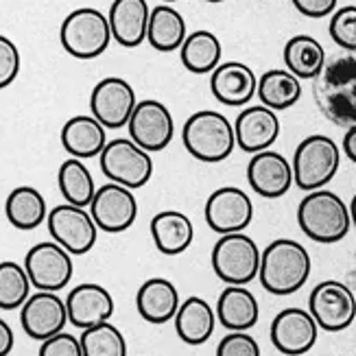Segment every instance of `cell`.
Here are the masks:
<instances>
[{
	"label": "cell",
	"mask_w": 356,
	"mask_h": 356,
	"mask_svg": "<svg viewBox=\"0 0 356 356\" xmlns=\"http://www.w3.org/2000/svg\"><path fill=\"white\" fill-rule=\"evenodd\" d=\"M20 323L22 330L35 339V341H46L59 332H64L68 323L66 302L57 293L51 291H35L31 293L29 300L20 308Z\"/></svg>",
	"instance_id": "cell-16"
},
{
	"label": "cell",
	"mask_w": 356,
	"mask_h": 356,
	"mask_svg": "<svg viewBox=\"0 0 356 356\" xmlns=\"http://www.w3.org/2000/svg\"><path fill=\"white\" fill-rule=\"evenodd\" d=\"M216 356H260V346L250 332H227L216 346Z\"/></svg>",
	"instance_id": "cell-38"
},
{
	"label": "cell",
	"mask_w": 356,
	"mask_h": 356,
	"mask_svg": "<svg viewBox=\"0 0 356 356\" xmlns=\"http://www.w3.org/2000/svg\"><path fill=\"white\" fill-rule=\"evenodd\" d=\"M179 304V291L166 277H151V280L143 282V286L136 293L138 313L153 326H162V323L171 321Z\"/></svg>",
	"instance_id": "cell-23"
},
{
	"label": "cell",
	"mask_w": 356,
	"mask_h": 356,
	"mask_svg": "<svg viewBox=\"0 0 356 356\" xmlns=\"http://www.w3.org/2000/svg\"><path fill=\"white\" fill-rule=\"evenodd\" d=\"M103 175L129 191L143 188L153 175L151 153L138 147L131 138H116L105 145L99 156Z\"/></svg>",
	"instance_id": "cell-8"
},
{
	"label": "cell",
	"mask_w": 356,
	"mask_h": 356,
	"mask_svg": "<svg viewBox=\"0 0 356 356\" xmlns=\"http://www.w3.org/2000/svg\"><path fill=\"white\" fill-rule=\"evenodd\" d=\"M5 216L15 229L31 232L46 221L49 208H46V199L38 188H33V186H15L7 195Z\"/></svg>",
	"instance_id": "cell-28"
},
{
	"label": "cell",
	"mask_w": 356,
	"mask_h": 356,
	"mask_svg": "<svg viewBox=\"0 0 356 356\" xmlns=\"http://www.w3.org/2000/svg\"><path fill=\"white\" fill-rule=\"evenodd\" d=\"M64 302L68 311V321L79 330L110 321L116 308L112 293L95 282L76 284Z\"/></svg>",
	"instance_id": "cell-18"
},
{
	"label": "cell",
	"mask_w": 356,
	"mask_h": 356,
	"mask_svg": "<svg viewBox=\"0 0 356 356\" xmlns=\"http://www.w3.org/2000/svg\"><path fill=\"white\" fill-rule=\"evenodd\" d=\"M256 97L260 99V105L269 107L273 112L289 110L302 99V81L289 70L273 68L258 76Z\"/></svg>",
	"instance_id": "cell-31"
},
{
	"label": "cell",
	"mask_w": 356,
	"mask_h": 356,
	"mask_svg": "<svg viewBox=\"0 0 356 356\" xmlns=\"http://www.w3.org/2000/svg\"><path fill=\"white\" fill-rule=\"evenodd\" d=\"M149 3L147 0H114L107 22H110L112 40L125 49H136L147 42V26H149Z\"/></svg>",
	"instance_id": "cell-22"
},
{
	"label": "cell",
	"mask_w": 356,
	"mask_h": 356,
	"mask_svg": "<svg viewBox=\"0 0 356 356\" xmlns=\"http://www.w3.org/2000/svg\"><path fill=\"white\" fill-rule=\"evenodd\" d=\"M24 271L35 291L57 293L66 289L72 280L74 262L72 256L55 241L33 245L24 256Z\"/></svg>",
	"instance_id": "cell-9"
},
{
	"label": "cell",
	"mask_w": 356,
	"mask_h": 356,
	"mask_svg": "<svg viewBox=\"0 0 356 356\" xmlns=\"http://www.w3.org/2000/svg\"><path fill=\"white\" fill-rule=\"evenodd\" d=\"M179 57L184 68L193 74H212V70L221 64L223 57V46L221 40L216 38L212 31L199 29L186 35Z\"/></svg>",
	"instance_id": "cell-29"
},
{
	"label": "cell",
	"mask_w": 356,
	"mask_h": 356,
	"mask_svg": "<svg viewBox=\"0 0 356 356\" xmlns=\"http://www.w3.org/2000/svg\"><path fill=\"white\" fill-rule=\"evenodd\" d=\"M216 319L229 332H247L252 330L258 317L260 306L256 296L245 286H225L216 302Z\"/></svg>",
	"instance_id": "cell-25"
},
{
	"label": "cell",
	"mask_w": 356,
	"mask_h": 356,
	"mask_svg": "<svg viewBox=\"0 0 356 356\" xmlns=\"http://www.w3.org/2000/svg\"><path fill=\"white\" fill-rule=\"evenodd\" d=\"M13 343H15L13 330H11L9 323L0 317V356H9L13 350Z\"/></svg>",
	"instance_id": "cell-41"
},
{
	"label": "cell",
	"mask_w": 356,
	"mask_h": 356,
	"mask_svg": "<svg viewBox=\"0 0 356 356\" xmlns=\"http://www.w3.org/2000/svg\"><path fill=\"white\" fill-rule=\"evenodd\" d=\"M38 356H83V350H81V341L74 334L59 332L42 341Z\"/></svg>",
	"instance_id": "cell-39"
},
{
	"label": "cell",
	"mask_w": 356,
	"mask_h": 356,
	"mask_svg": "<svg viewBox=\"0 0 356 356\" xmlns=\"http://www.w3.org/2000/svg\"><path fill=\"white\" fill-rule=\"evenodd\" d=\"M46 225H49L51 238L64 247L70 256H83L92 252L99 238V227L92 221L90 212L70 204H59L49 210Z\"/></svg>",
	"instance_id": "cell-11"
},
{
	"label": "cell",
	"mask_w": 356,
	"mask_h": 356,
	"mask_svg": "<svg viewBox=\"0 0 356 356\" xmlns=\"http://www.w3.org/2000/svg\"><path fill=\"white\" fill-rule=\"evenodd\" d=\"M298 223L304 234L315 243H339L350 232L348 204L332 191L319 188L308 193L298 206Z\"/></svg>",
	"instance_id": "cell-3"
},
{
	"label": "cell",
	"mask_w": 356,
	"mask_h": 356,
	"mask_svg": "<svg viewBox=\"0 0 356 356\" xmlns=\"http://www.w3.org/2000/svg\"><path fill=\"white\" fill-rule=\"evenodd\" d=\"M348 210H350V221H352V223L356 225V195L352 197V201H350Z\"/></svg>",
	"instance_id": "cell-43"
},
{
	"label": "cell",
	"mask_w": 356,
	"mask_h": 356,
	"mask_svg": "<svg viewBox=\"0 0 356 356\" xmlns=\"http://www.w3.org/2000/svg\"><path fill=\"white\" fill-rule=\"evenodd\" d=\"M151 238L164 256H179L193 245L195 225L188 214L179 210H162L151 219Z\"/></svg>",
	"instance_id": "cell-26"
},
{
	"label": "cell",
	"mask_w": 356,
	"mask_h": 356,
	"mask_svg": "<svg viewBox=\"0 0 356 356\" xmlns=\"http://www.w3.org/2000/svg\"><path fill=\"white\" fill-rule=\"evenodd\" d=\"M138 99L134 86L122 76H105L90 95V112L105 129H122L134 114Z\"/></svg>",
	"instance_id": "cell-13"
},
{
	"label": "cell",
	"mask_w": 356,
	"mask_h": 356,
	"mask_svg": "<svg viewBox=\"0 0 356 356\" xmlns=\"http://www.w3.org/2000/svg\"><path fill=\"white\" fill-rule=\"evenodd\" d=\"M127 129L129 138L138 147L147 153H156L171 145L175 136V120L162 101L145 99L136 103Z\"/></svg>",
	"instance_id": "cell-12"
},
{
	"label": "cell",
	"mask_w": 356,
	"mask_h": 356,
	"mask_svg": "<svg viewBox=\"0 0 356 356\" xmlns=\"http://www.w3.org/2000/svg\"><path fill=\"white\" fill-rule=\"evenodd\" d=\"M90 216L99 229L107 232V234H120V232H127L136 221L138 199L134 191L125 188V186L107 181L99 186L95 197H92Z\"/></svg>",
	"instance_id": "cell-15"
},
{
	"label": "cell",
	"mask_w": 356,
	"mask_h": 356,
	"mask_svg": "<svg viewBox=\"0 0 356 356\" xmlns=\"http://www.w3.org/2000/svg\"><path fill=\"white\" fill-rule=\"evenodd\" d=\"M260 247L245 232L223 234L212 247V269L227 286H245L258 277Z\"/></svg>",
	"instance_id": "cell-7"
},
{
	"label": "cell",
	"mask_w": 356,
	"mask_h": 356,
	"mask_svg": "<svg viewBox=\"0 0 356 356\" xmlns=\"http://www.w3.org/2000/svg\"><path fill=\"white\" fill-rule=\"evenodd\" d=\"M206 3H223V0H206Z\"/></svg>",
	"instance_id": "cell-45"
},
{
	"label": "cell",
	"mask_w": 356,
	"mask_h": 356,
	"mask_svg": "<svg viewBox=\"0 0 356 356\" xmlns=\"http://www.w3.org/2000/svg\"><path fill=\"white\" fill-rule=\"evenodd\" d=\"M206 223L216 234H236L250 227L254 219V204L238 186H221L216 188L204 208Z\"/></svg>",
	"instance_id": "cell-14"
},
{
	"label": "cell",
	"mask_w": 356,
	"mask_h": 356,
	"mask_svg": "<svg viewBox=\"0 0 356 356\" xmlns=\"http://www.w3.org/2000/svg\"><path fill=\"white\" fill-rule=\"evenodd\" d=\"M61 147H64L70 158L90 160L101 156V151L107 145V129L95 116H72L61 127Z\"/></svg>",
	"instance_id": "cell-24"
},
{
	"label": "cell",
	"mask_w": 356,
	"mask_h": 356,
	"mask_svg": "<svg viewBox=\"0 0 356 356\" xmlns=\"http://www.w3.org/2000/svg\"><path fill=\"white\" fill-rule=\"evenodd\" d=\"M175 332L186 346H201L206 343L214 332L216 313L204 298H186L173 317Z\"/></svg>",
	"instance_id": "cell-27"
},
{
	"label": "cell",
	"mask_w": 356,
	"mask_h": 356,
	"mask_svg": "<svg viewBox=\"0 0 356 356\" xmlns=\"http://www.w3.org/2000/svg\"><path fill=\"white\" fill-rule=\"evenodd\" d=\"M59 42L74 59H97L112 42L107 15L95 7H79L70 11L61 22Z\"/></svg>",
	"instance_id": "cell-6"
},
{
	"label": "cell",
	"mask_w": 356,
	"mask_h": 356,
	"mask_svg": "<svg viewBox=\"0 0 356 356\" xmlns=\"http://www.w3.org/2000/svg\"><path fill=\"white\" fill-rule=\"evenodd\" d=\"M330 38L343 51L356 53V5L341 7L330 18Z\"/></svg>",
	"instance_id": "cell-36"
},
{
	"label": "cell",
	"mask_w": 356,
	"mask_h": 356,
	"mask_svg": "<svg viewBox=\"0 0 356 356\" xmlns=\"http://www.w3.org/2000/svg\"><path fill=\"white\" fill-rule=\"evenodd\" d=\"M319 326L304 308H284L271 321V343L286 356H302L317 343Z\"/></svg>",
	"instance_id": "cell-17"
},
{
	"label": "cell",
	"mask_w": 356,
	"mask_h": 356,
	"mask_svg": "<svg viewBox=\"0 0 356 356\" xmlns=\"http://www.w3.org/2000/svg\"><path fill=\"white\" fill-rule=\"evenodd\" d=\"M321 114L339 127L356 125V55L326 61L313 86Z\"/></svg>",
	"instance_id": "cell-1"
},
{
	"label": "cell",
	"mask_w": 356,
	"mask_h": 356,
	"mask_svg": "<svg viewBox=\"0 0 356 356\" xmlns=\"http://www.w3.org/2000/svg\"><path fill=\"white\" fill-rule=\"evenodd\" d=\"M277 136H280V118L265 105L245 107L234 122L236 147L252 156L271 149Z\"/></svg>",
	"instance_id": "cell-20"
},
{
	"label": "cell",
	"mask_w": 356,
	"mask_h": 356,
	"mask_svg": "<svg viewBox=\"0 0 356 356\" xmlns=\"http://www.w3.org/2000/svg\"><path fill=\"white\" fill-rule=\"evenodd\" d=\"M31 280L20 262H0V311H15L31 296Z\"/></svg>",
	"instance_id": "cell-35"
},
{
	"label": "cell",
	"mask_w": 356,
	"mask_h": 356,
	"mask_svg": "<svg viewBox=\"0 0 356 356\" xmlns=\"http://www.w3.org/2000/svg\"><path fill=\"white\" fill-rule=\"evenodd\" d=\"M308 313L326 332H341L356 319V298L348 284L339 280L319 282L308 298Z\"/></svg>",
	"instance_id": "cell-10"
},
{
	"label": "cell",
	"mask_w": 356,
	"mask_h": 356,
	"mask_svg": "<svg viewBox=\"0 0 356 356\" xmlns=\"http://www.w3.org/2000/svg\"><path fill=\"white\" fill-rule=\"evenodd\" d=\"M186 20L184 15L171 5H158L151 9L147 42L160 53L179 51L186 40Z\"/></svg>",
	"instance_id": "cell-30"
},
{
	"label": "cell",
	"mask_w": 356,
	"mask_h": 356,
	"mask_svg": "<svg viewBox=\"0 0 356 356\" xmlns=\"http://www.w3.org/2000/svg\"><path fill=\"white\" fill-rule=\"evenodd\" d=\"M339 166H341V149L330 136L313 134L304 138L293 156V184L298 188L313 193L328 186Z\"/></svg>",
	"instance_id": "cell-5"
},
{
	"label": "cell",
	"mask_w": 356,
	"mask_h": 356,
	"mask_svg": "<svg viewBox=\"0 0 356 356\" xmlns=\"http://www.w3.org/2000/svg\"><path fill=\"white\" fill-rule=\"evenodd\" d=\"M247 181L252 191L265 199H280L293 186V168L291 162L277 151H260L254 153L247 164Z\"/></svg>",
	"instance_id": "cell-19"
},
{
	"label": "cell",
	"mask_w": 356,
	"mask_h": 356,
	"mask_svg": "<svg viewBox=\"0 0 356 356\" xmlns=\"http://www.w3.org/2000/svg\"><path fill=\"white\" fill-rule=\"evenodd\" d=\"M343 153L348 156L350 162L356 164V125L350 127L343 136Z\"/></svg>",
	"instance_id": "cell-42"
},
{
	"label": "cell",
	"mask_w": 356,
	"mask_h": 356,
	"mask_svg": "<svg viewBox=\"0 0 356 356\" xmlns=\"http://www.w3.org/2000/svg\"><path fill=\"white\" fill-rule=\"evenodd\" d=\"M57 186L66 204L76 206V208H88L99 188L95 184V177L90 173V168L83 164V160H76V158H68L66 162H61L59 173H57Z\"/></svg>",
	"instance_id": "cell-33"
},
{
	"label": "cell",
	"mask_w": 356,
	"mask_h": 356,
	"mask_svg": "<svg viewBox=\"0 0 356 356\" xmlns=\"http://www.w3.org/2000/svg\"><path fill=\"white\" fill-rule=\"evenodd\" d=\"M164 5H171V3H177V0H162Z\"/></svg>",
	"instance_id": "cell-44"
},
{
	"label": "cell",
	"mask_w": 356,
	"mask_h": 356,
	"mask_svg": "<svg viewBox=\"0 0 356 356\" xmlns=\"http://www.w3.org/2000/svg\"><path fill=\"white\" fill-rule=\"evenodd\" d=\"M293 7H296L306 18H326V15L337 11L339 0H291Z\"/></svg>",
	"instance_id": "cell-40"
},
{
	"label": "cell",
	"mask_w": 356,
	"mask_h": 356,
	"mask_svg": "<svg viewBox=\"0 0 356 356\" xmlns=\"http://www.w3.org/2000/svg\"><path fill=\"white\" fill-rule=\"evenodd\" d=\"M258 76L243 61H221L210 74V90L214 99L227 107L247 105L256 97Z\"/></svg>",
	"instance_id": "cell-21"
},
{
	"label": "cell",
	"mask_w": 356,
	"mask_h": 356,
	"mask_svg": "<svg viewBox=\"0 0 356 356\" xmlns=\"http://www.w3.org/2000/svg\"><path fill=\"white\" fill-rule=\"evenodd\" d=\"M181 140L195 160L206 164L223 162L236 149L234 125L214 110H201L188 116L181 129Z\"/></svg>",
	"instance_id": "cell-4"
},
{
	"label": "cell",
	"mask_w": 356,
	"mask_h": 356,
	"mask_svg": "<svg viewBox=\"0 0 356 356\" xmlns=\"http://www.w3.org/2000/svg\"><path fill=\"white\" fill-rule=\"evenodd\" d=\"M22 57L18 46H15L7 35H0V90L9 88L20 74Z\"/></svg>",
	"instance_id": "cell-37"
},
{
	"label": "cell",
	"mask_w": 356,
	"mask_h": 356,
	"mask_svg": "<svg viewBox=\"0 0 356 356\" xmlns=\"http://www.w3.org/2000/svg\"><path fill=\"white\" fill-rule=\"evenodd\" d=\"M284 64L298 79H317L326 66V49L313 35H296L284 46Z\"/></svg>",
	"instance_id": "cell-32"
},
{
	"label": "cell",
	"mask_w": 356,
	"mask_h": 356,
	"mask_svg": "<svg viewBox=\"0 0 356 356\" xmlns=\"http://www.w3.org/2000/svg\"><path fill=\"white\" fill-rule=\"evenodd\" d=\"M354 258H356V252H354Z\"/></svg>",
	"instance_id": "cell-46"
},
{
	"label": "cell",
	"mask_w": 356,
	"mask_h": 356,
	"mask_svg": "<svg viewBox=\"0 0 356 356\" xmlns=\"http://www.w3.org/2000/svg\"><path fill=\"white\" fill-rule=\"evenodd\" d=\"M83 356H127V341L112 321L81 330Z\"/></svg>",
	"instance_id": "cell-34"
},
{
	"label": "cell",
	"mask_w": 356,
	"mask_h": 356,
	"mask_svg": "<svg viewBox=\"0 0 356 356\" xmlns=\"http://www.w3.org/2000/svg\"><path fill=\"white\" fill-rule=\"evenodd\" d=\"M313 260L308 250L293 238H275L260 256L258 280L271 296H293L311 277Z\"/></svg>",
	"instance_id": "cell-2"
}]
</instances>
